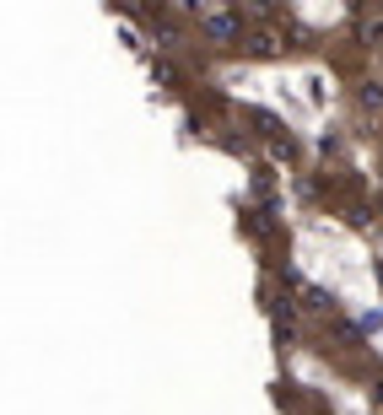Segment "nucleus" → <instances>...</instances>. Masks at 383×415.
<instances>
[{
	"label": "nucleus",
	"instance_id": "1",
	"mask_svg": "<svg viewBox=\"0 0 383 415\" xmlns=\"http://www.w3.org/2000/svg\"><path fill=\"white\" fill-rule=\"evenodd\" d=\"M362 103H367V108H383V86H367V92H362Z\"/></svg>",
	"mask_w": 383,
	"mask_h": 415
}]
</instances>
